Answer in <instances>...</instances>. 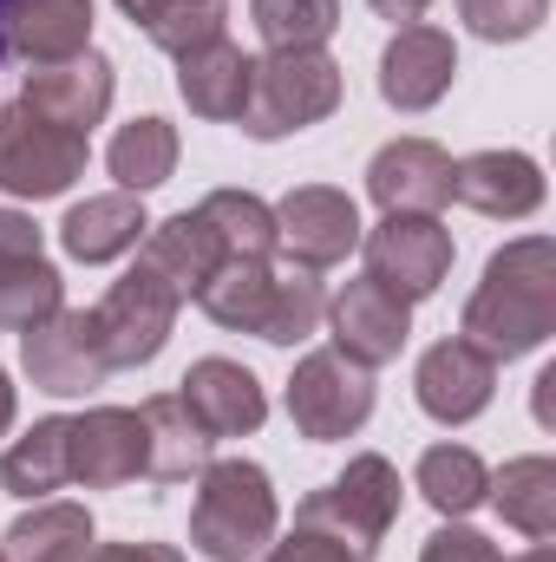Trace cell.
<instances>
[{
	"mask_svg": "<svg viewBox=\"0 0 556 562\" xmlns=\"http://www.w3.org/2000/svg\"><path fill=\"white\" fill-rule=\"evenodd\" d=\"M551 334H556V249L551 236H518L485 262V281L465 301L458 340H471L491 360H524Z\"/></svg>",
	"mask_w": 556,
	"mask_h": 562,
	"instance_id": "1",
	"label": "cell"
},
{
	"mask_svg": "<svg viewBox=\"0 0 556 562\" xmlns=\"http://www.w3.org/2000/svg\"><path fill=\"white\" fill-rule=\"evenodd\" d=\"M281 504L276 484L256 458H210L197 471V504H190V543L203 562H249L276 543Z\"/></svg>",
	"mask_w": 556,
	"mask_h": 562,
	"instance_id": "2",
	"label": "cell"
},
{
	"mask_svg": "<svg viewBox=\"0 0 556 562\" xmlns=\"http://www.w3.org/2000/svg\"><path fill=\"white\" fill-rule=\"evenodd\" d=\"M341 66L321 46H288V53H263L249 59V99H243V132L256 144H276L288 132H308L321 119H334L341 105Z\"/></svg>",
	"mask_w": 556,
	"mask_h": 562,
	"instance_id": "3",
	"label": "cell"
},
{
	"mask_svg": "<svg viewBox=\"0 0 556 562\" xmlns=\"http://www.w3.org/2000/svg\"><path fill=\"white\" fill-rule=\"evenodd\" d=\"M400 517V471L380 458V451H360L347 458V471L321 491L301 497L294 510V530H314V537H334L354 562H374L387 530Z\"/></svg>",
	"mask_w": 556,
	"mask_h": 562,
	"instance_id": "4",
	"label": "cell"
},
{
	"mask_svg": "<svg viewBox=\"0 0 556 562\" xmlns=\"http://www.w3.org/2000/svg\"><path fill=\"white\" fill-rule=\"evenodd\" d=\"M92 150L79 132L26 112L20 99L0 105V190L20 196V203H46V196H66L79 177H86Z\"/></svg>",
	"mask_w": 556,
	"mask_h": 562,
	"instance_id": "5",
	"label": "cell"
},
{
	"mask_svg": "<svg viewBox=\"0 0 556 562\" xmlns=\"http://www.w3.org/2000/svg\"><path fill=\"white\" fill-rule=\"evenodd\" d=\"M288 419H294L301 438H314V445L354 438L360 425L374 419V373L354 367V360L334 353V347L301 353L294 373H288Z\"/></svg>",
	"mask_w": 556,
	"mask_h": 562,
	"instance_id": "6",
	"label": "cell"
},
{
	"mask_svg": "<svg viewBox=\"0 0 556 562\" xmlns=\"http://www.w3.org/2000/svg\"><path fill=\"white\" fill-rule=\"evenodd\" d=\"M177 307H184V301L151 276V269L119 276L112 288H105V301L92 307V334H99L105 367H112V373H125V367H151V360L164 353L170 327H177Z\"/></svg>",
	"mask_w": 556,
	"mask_h": 562,
	"instance_id": "7",
	"label": "cell"
},
{
	"mask_svg": "<svg viewBox=\"0 0 556 562\" xmlns=\"http://www.w3.org/2000/svg\"><path fill=\"white\" fill-rule=\"evenodd\" d=\"M20 367L40 393L53 400H86L112 380L105 353H99V334H92V314L86 307H53L40 327L20 334Z\"/></svg>",
	"mask_w": 556,
	"mask_h": 562,
	"instance_id": "8",
	"label": "cell"
},
{
	"mask_svg": "<svg viewBox=\"0 0 556 562\" xmlns=\"http://www.w3.org/2000/svg\"><path fill=\"white\" fill-rule=\"evenodd\" d=\"M360 249L367 276L400 301H425L452 276V229L438 216H380V229H360Z\"/></svg>",
	"mask_w": 556,
	"mask_h": 562,
	"instance_id": "9",
	"label": "cell"
},
{
	"mask_svg": "<svg viewBox=\"0 0 556 562\" xmlns=\"http://www.w3.org/2000/svg\"><path fill=\"white\" fill-rule=\"evenodd\" d=\"M327 334H334V353H347L354 367H387V360H400L407 353V340H413V301H400L393 288H380L374 276L347 281L334 301H327Z\"/></svg>",
	"mask_w": 556,
	"mask_h": 562,
	"instance_id": "10",
	"label": "cell"
},
{
	"mask_svg": "<svg viewBox=\"0 0 556 562\" xmlns=\"http://www.w3.org/2000/svg\"><path fill=\"white\" fill-rule=\"evenodd\" d=\"M276 243L294 269H334L360 249V210L347 190L327 183H294L276 203Z\"/></svg>",
	"mask_w": 556,
	"mask_h": 562,
	"instance_id": "11",
	"label": "cell"
},
{
	"mask_svg": "<svg viewBox=\"0 0 556 562\" xmlns=\"http://www.w3.org/2000/svg\"><path fill=\"white\" fill-rule=\"evenodd\" d=\"M112 86H119L112 59L86 46L79 59L33 66L26 86H20V105L40 112V119H53V125H66V132H79V138H92V125L112 112Z\"/></svg>",
	"mask_w": 556,
	"mask_h": 562,
	"instance_id": "12",
	"label": "cell"
},
{
	"mask_svg": "<svg viewBox=\"0 0 556 562\" xmlns=\"http://www.w3.org/2000/svg\"><path fill=\"white\" fill-rule=\"evenodd\" d=\"M413 393H419V413L438 425H471L491 393H498V360L478 353L471 340H438L419 353V373H413Z\"/></svg>",
	"mask_w": 556,
	"mask_h": 562,
	"instance_id": "13",
	"label": "cell"
},
{
	"mask_svg": "<svg viewBox=\"0 0 556 562\" xmlns=\"http://www.w3.org/2000/svg\"><path fill=\"white\" fill-rule=\"evenodd\" d=\"M367 196L387 216H438L452 203V157L432 138H393L367 164Z\"/></svg>",
	"mask_w": 556,
	"mask_h": 562,
	"instance_id": "14",
	"label": "cell"
},
{
	"mask_svg": "<svg viewBox=\"0 0 556 562\" xmlns=\"http://www.w3.org/2000/svg\"><path fill=\"white\" fill-rule=\"evenodd\" d=\"M144 419L132 406H92V413H79L73 419V445H66V471H73V484H86V491H119V484H132L144 477Z\"/></svg>",
	"mask_w": 556,
	"mask_h": 562,
	"instance_id": "15",
	"label": "cell"
},
{
	"mask_svg": "<svg viewBox=\"0 0 556 562\" xmlns=\"http://www.w3.org/2000/svg\"><path fill=\"white\" fill-rule=\"evenodd\" d=\"M177 400H184V413L203 425L210 438H249L256 425L269 419V393H263V380H256L243 360H223V353L197 360V367L184 373Z\"/></svg>",
	"mask_w": 556,
	"mask_h": 562,
	"instance_id": "16",
	"label": "cell"
},
{
	"mask_svg": "<svg viewBox=\"0 0 556 562\" xmlns=\"http://www.w3.org/2000/svg\"><path fill=\"white\" fill-rule=\"evenodd\" d=\"M458 79V46L438 26H400L380 53V99L393 112H432Z\"/></svg>",
	"mask_w": 556,
	"mask_h": 562,
	"instance_id": "17",
	"label": "cell"
},
{
	"mask_svg": "<svg viewBox=\"0 0 556 562\" xmlns=\"http://www.w3.org/2000/svg\"><path fill=\"white\" fill-rule=\"evenodd\" d=\"M452 196L491 223H524L544 203V170L524 150H471L452 164Z\"/></svg>",
	"mask_w": 556,
	"mask_h": 562,
	"instance_id": "18",
	"label": "cell"
},
{
	"mask_svg": "<svg viewBox=\"0 0 556 562\" xmlns=\"http://www.w3.org/2000/svg\"><path fill=\"white\" fill-rule=\"evenodd\" d=\"M92 46V0H7L0 53L26 66H59Z\"/></svg>",
	"mask_w": 556,
	"mask_h": 562,
	"instance_id": "19",
	"label": "cell"
},
{
	"mask_svg": "<svg viewBox=\"0 0 556 562\" xmlns=\"http://www.w3.org/2000/svg\"><path fill=\"white\" fill-rule=\"evenodd\" d=\"M216 262H223V243L210 236V223L197 210H184L170 223H151L138 243V269H151L177 301H197V288L216 276Z\"/></svg>",
	"mask_w": 556,
	"mask_h": 562,
	"instance_id": "20",
	"label": "cell"
},
{
	"mask_svg": "<svg viewBox=\"0 0 556 562\" xmlns=\"http://www.w3.org/2000/svg\"><path fill=\"white\" fill-rule=\"evenodd\" d=\"M144 229H151L144 196H132V190H105V196H86V203L66 210L59 249H66L73 262H119V256H132V249L144 243Z\"/></svg>",
	"mask_w": 556,
	"mask_h": 562,
	"instance_id": "21",
	"label": "cell"
},
{
	"mask_svg": "<svg viewBox=\"0 0 556 562\" xmlns=\"http://www.w3.org/2000/svg\"><path fill=\"white\" fill-rule=\"evenodd\" d=\"M177 99H184L197 119H210V125L243 119V99H249V53L230 46V33L210 40V46H197V53H184V59H177Z\"/></svg>",
	"mask_w": 556,
	"mask_h": 562,
	"instance_id": "22",
	"label": "cell"
},
{
	"mask_svg": "<svg viewBox=\"0 0 556 562\" xmlns=\"http://www.w3.org/2000/svg\"><path fill=\"white\" fill-rule=\"evenodd\" d=\"M138 419H144V477L151 484H184V477H197L203 464H210V431L184 413V400L177 393H157V400H144L138 406Z\"/></svg>",
	"mask_w": 556,
	"mask_h": 562,
	"instance_id": "23",
	"label": "cell"
},
{
	"mask_svg": "<svg viewBox=\"0 0 556 562\" xmlns=\"http://www.w3.org/2000/svg\"><path fill=\"white\" fill-rule=\"evenodd\" d=\"M485 504H491L511 530H524L531 543H551V537H556V464L544 458V451L511 458V464L491 477Z\"/></svg>",
	"mask_w": 556,
	"mask_h": 562,
	"instance_id": "24",
	"label": "cell"
},
{
	"mask_svg": "<svg viewBox=\"0 0 556 562\" xmlns=\"http://www.w3.org/2000/svg\"><path fill=\"white\" fill-rule=\"evenodd\" d=\"M86 557H92L86 504H33L0 537V562H86Z\"/></svg>",
	"mask_w": 556,
	"mask_h": 562,
	"instance_id": "25",
	"label": "cell"
},
{
	"mask_svg": "<svg viewBox=\"0 0 556 562\" xmlns=\"http://www.w3.org/2000/svg\"><path fill=\"white\" fill-rule=\"evenodd\" d=\"M119 13L170 59L223 40V26H230V0H119Z\"/></svg>",
	"mask_w": 556,
	"mask_h": 562,
	"instance_id": "26",
	"label": "cell"
},
{
	"mask_svg": "<svg viewBox=\"0 0 556 562\" xmlns=\"http://www.w3.org/2000/svg\"><path fill=\"white\" fill-rule=\"evenodd\" d=\"M197 216L223 243V262H276V210L256 190H210L197 203Z\"/></svg>",
	"mask_w": 556,
	"mask_h": 562,
	"instance_id": "27",
	"label": "cell"
},
{
	"mask_svg": "<svg viewBox=\"0 0 556 562\" xmlns=\"http://www.w3.org/2000/svg\"><path fill=\"white\" fill-rule=\"evenodd\" d=\"M66 445H73V419H40L26 438H13V445L0 451V491L40 504L46 491L73 484V471H66Z\"/></svg>",
	"mask_w": 556,
	"mask_h": 562,
	"instance_id": "28",
	"label": "cell"
},
{
	"mask_svg": "<svg viewBox=\"0 0 556 562\" xmlns=\"http://www.w3.org/2000/svg\"><path fill=\"white\" fill-rule=\"evenodd\" d=\"M413 484H419V497H425L445 524H458V517H471V510L485 504L491 471H485V458H478L471 445H432V451L419 458Z\"/></svg>",
	"mask_w": 556,
	"mask_h": 562,
	"instance_id": "29",
	"label": "cell"
},
{
	"mask_svg": "<svg viewBox=\"0 0 556 562\" xmlns=\"http://www.w3.org/2000/svg\"><path fill=\"white\" fill-rule=\"evenodd\" d=\"M269 294H276V269L269 262H216V276L197 288V307L216 327H230V334H263Z\"/></svg>",
	"mask_w": 556,
	"mask_h": 562,
	"instance_id": "30",
	"label": "cell"
},
{
	"mask_svg": "<svg viewBox=\"0 0 556 562\" xmlns=\"http://www.w3.org/2000/svg\"><path fill=\"white\" fill-rule=\"evenodd\" d=\"M105 164H112V177H119V190H157V183H170V170H177V125L170 119H157V112H144L132 125H119V138L105 150Z\"/></svg>",
	"mask_w": 556,
	"mask_h": 562,
	"instance_id": "31",
	"label": "cell"
},
{
	"mask_svg": "<svg viewBox=\"0 0 556 562\" xmlns=\"http://www.w3.org/2000/svg\"><path fill=\"white\" fill-rule=\"evenodd\" d=\"M53 307H66V281H59V269H53L46 256H33V262H0V327H7V334L40 327Z\"/></svg>",
	"mask_w": 556,
	"mask_h": 562,
	"instance_id": "32",
	"label": "cell"
},
{
	"mask_svg": "<svg viewBox=\"0 0 556 562\" xmlns=\"http://www.w3.org/2000/svg\"><path fill=\"white\" fill-rule=\"evenodd\" d=\"M327 314V288H321V269H288L276 276V294H269V314H263V334L269 347H301Z\"/></svg>",
	"mask_w": 556,
	"mask_h": 562,
	"instance_id": "33",
	"label": "cell"
},
{
	"mask_svg": "<svg viewBox=\"0 0 556 562\" xmlns=\"http://www.w3.org/2000/svg\"><path fill=\"white\" fill-rule=\"evenodd\" d=\"M249 26L263 33L269 53L327 46V33L341 26V0H249Z\"/></svg>",
	"mask_w": 556,
	"mask_h": 562,
	"instance_id": "34",
	"label": "cell"
},
{
	"mask_svg": "<svg viewBox=\"0 0 556 562\" xmlns=\"http://www.w3.org/2000/svg\"><path fill=\"white\" fill-rule=\"evenodd\" d=\"M544 13H551V0H458V20H465L478 40H491V46L531 40V33L544 26Z\"/></svg>",
	"mask_w": 556,
	"mask_h": 562,
	"instance_id": "35",
	"label": "cell"
},
{
	"mask_svg": "<svg viewBox=\"0 0 556 562\" xmlns=\"http://www.w3.org/2000/svg\"><path fill=\"white\" fill-rule=\"evenodd\" d=\"M419 562H504V557H498V543H491L485 530H471V524H445V530L425 537Z\"/></svg>",
	"mask_w": 556,
	"mask_h": 562,
	"instance_id": "36",
	"label": "cell"
},
{
	"mask_svg": "<svg viewBox=\"0 0 556 562\" xmlns=\"http://www.w3.org/2000/svg\"><path fill=\"white\" fill-rule=\"evenodd\" d=\"M263 562H354L334 537H314V530H294V537H281L263 550Z\"/></svg>",
	"mask_w": 556,
	"mask_h": 562,
	"instance_id": "37",
	"label": "cell"
},
{
	"mask_svg": "<svg viewBox=\"0 0 556 562\" xmlns=\"http://www.w3.org/2000/svg\"><path fill=\"white\" fill-rule=\"evenodd\" d=\"M40 256V223L20 210H0V262H33Z\"/></svg>",
	"mask_w": 556,
	"mask_h": 562,
	"instance_id": "38",
	"label": "cell"
},
{
	"mask_svg": "<svg viewBox=\"0 0 556 562\" xmlns=\"http://www.w3.org/2000/svg\"><path fill=\"white\" fill-rule=\"evenodd\" d=\"M86 562H184V550H170V543H92Z\"/></svg>",
	"mask_w": 556,
	"mask_h": 562,
	"instance_id": "39",
	"label": "cell"
},
{
	"mask_svg": "<svg viewBox=\"0 0 556 562\" xmlns=\"http://www.w3.org/2000/svg\"><path fill=\"white\" fill-rule=\"evenodd\" d=\"M380 20H393V26H419V13L432 7V0H367Z\"/></svg>",
	"mask_w": 556,
	"mask_h": 562,
	"instance_id": "40",
	"label": "cell"
},
{
	"mask_svg": "<svg viewBox=\"0 0 556 562\" xmlns=\"http://www.w3.org/2000/svg\"><path fill=\"white\" fill-rule=\"evenodd\" d=\"M531 406H537V425H556V367H544V373H537Z\"/></svg>",
	"mask_w": 556,
	"mask_h": 562,
	"instance_id": "41",
	"label": "cell"
},
{
	"mask_svg": "<svg viewBox=\"0 0 556 562\" xmlns=\"http://www.w3.org/2000/svg\"><path fill=\"white\" fill-rule=\"evenodd\" d=\"M13 413H20V400H13V380H7V367H0V438H7Z\"/></svg>",
	"mask_w": 556,
	"mask_h": 562,
	"instance_id": "42",
	"label": "cell"
},
{
	"mask_svg": "<svg viewBox=\"0 0 556 562\" xmlns=\"http://www.w3.org/2000/svg\"><path fill=\"white\" fill-rule=\"evenodd\" d=\"M511 562H556V557H551V543H537V550H524V557H511Z\"/></svg>",
	"mask_w": 556,
	"mask_h": 562,
	"instance_id": "43",
	"label": "cell"
},
{
	"mask_svg": "<svg viewBox=\"0 0 556 562\" xmlns=\"http://www.w3.org/2000/svg\"><path fill=\"white\" fill-rule=\"evenodd\" d=\"M0 13H7V0H0Z\"/></svg>",
	"mask_w": 556,
	"mask_h": 562,
	"instance_id": "44",
	"label": "cell"
}]
</instances>
